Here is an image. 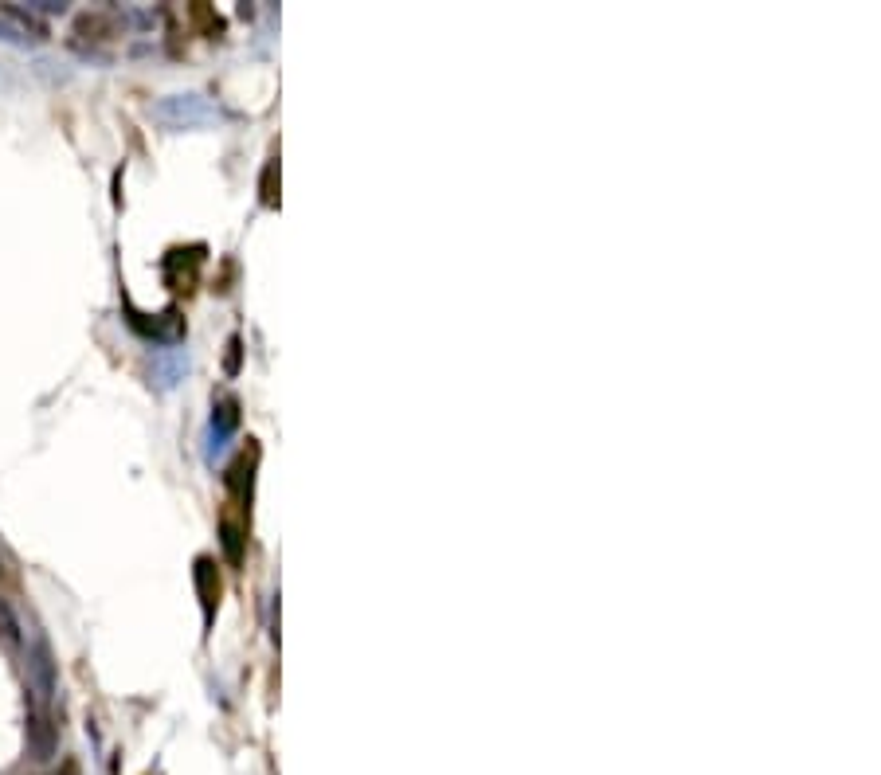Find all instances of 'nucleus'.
Segmentation results:
<instances>
[{"label": "nucleus", "mask_w": 881, "mask_h": 775, "mask_svg": "<svg viewBox=\"0 0 881 775\" xmlns=\"http://www.w3.org/2000/svg\"><path fill=\"white\" fill-rule=\"evenodd\" d=\"M63 775H79V768H75V764H63Z\"/></svg>", "instance_id": "1"}]
</instances>
